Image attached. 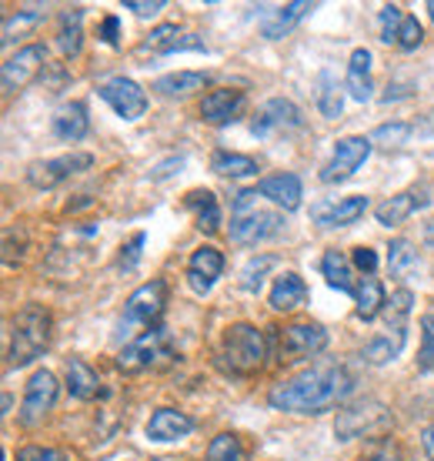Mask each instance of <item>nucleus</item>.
<instances>
[{
	"label": "nucleus",
	"mask_w": 434,
	"mask_h": 461,
	"mask_svg": "<svg viewBox=\"0 0 434 461\" xmlns=\"http://www.w3.org/2000/svg\"><path fill=\"white\" fill-rule=\"evenodd\" d=\"M355 392V378L348 375V368L321 361L314 368L301 371L291 381H281L271 388L267 402L277 411H294V415H318L328 411L334 404H341L348 394Z\"/></svg>",
	"instance_id": "1"
},
{
	"label": "nucleus",
	"mask_w": 434,
	"mask_h": 461,
	"mask_svg": "<svg viewBox=\"0 0 434 461\" xmlns=\"http://www.w3.org/2000/svg\"><path fill=\"white\" fill-rule=\"evenodd\" d=\"M50 314L41 304H23L21 312L14 314L11 321V348H7V361L14 368L31 365L41 351H47L50 345Z\"/></svg>",
	"instance_id": "2"
},
{
	"label": "nucleus",
	"mask_w": 434,
	"mask_h": 461,
	"mask_svg": "<svg viewBox=\"0 0 434 461\" xmlns=\"http://www.w3.org/2000/svg\"><path fill=\"white\" fill-rule=\"evenodd\" d=\"M411 291H394L384 304V331L371 338L365 348V357L371 365H388L404 351V338H408V318H411Z\"/></svg>",
	"instance_id": "3"
},
{
	"label": "nucleus",
	"mask_w": 434,
	"mask_h": 461,
	"mask_svg": "<svg viewBox=\"0 0 434 461\" xmlns=\"http://www.w3.org/2000/svg\"><path fill=\"white\" fill-rule=\"evenodd\" d=\"M277 230H281V214L258 208V187L254 191H240L234 197V218H231V230H228L231 241L251 248V244L271 238Z\"/></svg>",
	"instance_id": "4"
},
{
	"label": "nucleus",
	"mask_w": 434,
	"mask_h": 461,
	"mask_svg": "<svg viewBox=\"0 0 434 461\" xmlns=\"http://www.w3.org/2000/svg\"><path fill=\"white\" fill-rule=\"evenodd\" d=\"M391 428V411L375 398H365V402L344 404L338 411V421H334V435L341 441L351 438H375V435H384Z\"/></svg>",
	"instance_id": "5"
},
{
	"label": "nucleus",
	"mask_w": 434,
	"mask_h": 461,
	"mask_svg": "<svg viewBox=\"0 0 434 461\" xmlns=\"http://www.w3.org/2000/svg\"><path fill=\"white\" fill-rule=\"evenodd\" d=\"M267 345L264 335L254 324H231L228 335H224V361L234 375H254L261 371Z\"/></svg>",
	"instance_id": "6"
},
{
	"label": "nucleus",
	"mask_w": 434,
	"mask_h": 461,
	"mask_svg": "<svg viewBox=\"0 0 434 461\" xmlns=\"http://www.w3.org/2000/svg\"><path fill=\"white\" fill-rule=\"evenodd\" d=\"M164 304H167V285L164 281H148L140 285L124 304V318L117 324V338H131L134 328H150L164 314Z\"/></svg>",
	"instance_id": "7"
},
{
	"label": "nucleus",
	"mask_w": 434,
	"mask_h": 461,
	"mask_svg": "<svg viewBox=\"0 0 434 461\" xmlns=\"http://www.w3.org/2000/svg\"><path fill=\"white\" fill-rule=\"evenodd\" d=\"M160 357H171V335L164 328H150L140 338H134L131 345L121 351L117 368L121 371H144L154 368Z\"/></svg>",
	"instance_id": "8"
},
{
	"label": "nucleus",
	"mask_w": 434,
	"mask_h": 461,
	"mask_svg": "<svg viewBox=\"0 0 434 461\" xmlns=\"http://www.w3.org/2000/svg\"><path fill=\"white\" fill-rule=\"evenodd\" d=\"M58 392L60 384L54 378V371H34L31 381H27V392H23V404H21V425L34 428L47 418V411L58 404Z\"/></svg>",
	"instance_id": "9"
},
{
	"label": "nucleus",
	"mask_w": 434,
	"mask_h": 461,
	"mask_svg": "<svg viewBox=\"0 0 434 461\" xmlns=\"http://www.w3.org/2000/svg\"><path fill=\"white\" fill-rule=\"evenodd\" d=\"M94 164L91 154H84V150H70V154H60V158H50V161H37L27 167V181L34 187H58L64 185L68 177H74V174L87 171Z\"/></svg>",
	"instance_id": "10"
},
{
	"label": "nucleus",
	"mask_w": 434,
	"mask_h": 461,
	"mask_svg": "<svg viewBox=\"0 0 434 461\" xmlns=\"http://www.w3.org/2000/svg\"><path fill=\"white\" fill-rule=\"evenodd\" d=\"M371 154V138H344L338 140L331 161L321 167V181L324 185H338V181H348L351 174L367 161Z\"/></svg>",
	"instance_id": "11"
},
{
	"label": "nucleus",
	"mask_w": 434,
	"mask_h": 461,
	"mask_svg": "<svg viewBox=\"0 0 434 461\" xmlns=\"http://www.w3.org/2000/svg\"><path fill=\"white\" fill-rule=\"evenodd\" d=\"M97 94H101L104 101L114 107L124 121H138V117H144V111H148V94L140 91V84H134L131 77H111V81H104L101 87H97Z\"/></svg>",
	"instance_id": "12"
},
{
	"label": "nucleus",
	"mask_w": 434,
	"mask_h": 461,
	"mask_svg": "<svg viewBox=\"0 0 434 461\" xmlns=\"http://www.w3.org/2000/svg\"><path fill=\"white\" fill-rule=\"evenodd\" d=\"M328 348V331L321 324H287L281 331V357L285 361H301L314 357Z\"/></svg>",
	"instance_id": "13"
},
{
	"label": "nucleus",
	"mask_w": 434,
	"mask_h": 461,
	"mask_svg": "<svg viewBox=\"0 0 434 461\" xmlns=\"http://www.w3.org/2000/svg\"><path fill=\"white\" fill-rule=\"evenodd\" d=\"M301 127V111L285 97H275L254 114L251 134L254 138H271V134H285V131H297Z\"/></svg>",
	"instance_id": "14"
},
{
	"label": "nucleus",
	"mask_w": 434,
	"mask_h": 461,
	"mask_svg": "<svg viewBox=\"0 0 434 461\" xmlns=\"http://www.w3.org/2000/svg\"><path fill=\"white\" fill-rule=\"evenodd\" d=\"M44 70V47H21L14 58L4 60V94H17Z\"/></svg>",
	"instance_id": "15"
},
{
	"label": "nucleus",
	"mask_w": 434,
	"mask_h": 461,
	"mask_svg": "<svg viewBox=\"0 0 434 461\" xmlns=\"http://www.w3.org/2000/svg\"><path fill=\"white\" fill-rule=\"evenodd\" d=\"M365 211H367V197L355 194V197H341V201H321V204L311 208V218L321 228H348L357 218H365Z\"/></svg>",
	"instance_id": "16"
},
{
	"label": "nucleus",
	"mask_w": 434,
	"mask_h": 461,
	"mask_svg": "<svg viewBox=\"0 0 434 461\" xmlns=\"http://www.w3.org/2000/svg\"><path fill=\"white\" fill-rule=\"evenodd\" d=\"M174 50H204V41L194 34H177L174 23H160L158 31H150V37L138 47V58H158V54H174Z\"/></svg>",
	"instance_id": "17"
},
{
	"label": "nucleus",
	"mask_w": 434,
	"mask_h": 461,
	"mask_svg": "<svg viewBox=\"0 0 434 461\" xmlns=\"http://www.w3.org/2000/svg\"><path fill=\"white\" fill-rule=\"evenodd\" d=\"M221 271H224V254L217 251V248H211V244H204V248H197V251L191 254V265H187V281H191V288H194V291L207 294V291H211V285L221 277Z\"/></svg>",
	"instance_id": "18"
},
{
	"label": "nucleus",
	"mask_w": 434,
	"mask_h": 461,
	"mask_svg": "<svg viewBox=\"0 0 434 461\" xmlns=\"http://www.w3.org/2000/svg\"><path fill=\"white\" fill-rule=\"evenodd\" d=\"M240 107H244V91L238 87H221V91H211L204 97V104H201V117H204L207 124H231V121H238Z\"/></svg>",
	"instance_id": "19"
},
{
	"label": "nucleus",
	"mask_w": 434,
	"mask_h": 461,
	"mask_svg": "<svg viewBox=\"0 0 434 461\" xmlns=\"http://www.w3.org/2000/svg\"><path fill=\"white\" fill-rule=\"evenodd\" d=\"M194 431L191 415H184L177 408H158L148 421V438L150 441H181Z\"/></svg>",
	"instance_id": "20"
},
{
	"label": "nucleus",
	"mask_w": 434,
	"mask_h": 461,
	"mask_svg": "<svg viewBox=\"0 0 434 461\" xmlns=\"http://www.w3.org/2000/svg\"><path fill=\"white\" fill-rule=\"evenodd\" d=\"M258 194L275 201L277 208L294 211L301 204L304 191H301V177L297 174H275V177H264L261 185H258Z\"/></svg>",
	"instance_id": "21"
},
{
	"label": "nucleus",
	"mask_w": 434,
	"mask_h": 461,
	"mask_svg": "<svg viewBox=\"0 0 434 461\" xmlns=\"http://www.w3.org/2000/svg\"><path fill=\"white\" fill-rule=\"evenodd\" d=\"M311 11V4H304V0H294V4H281V7H267V11L261 14V34L267 37V41H277V37H285L291 27H294L304 14Z\"/></svg>",
	"instance_id": "22"
},
{
	"label": "nucleus",
	"mask_w": 434,
	"mask_h": 461,
	"mask_svg": "<svg viewBox=\"0 0 434 461\" xmlns=\"http://www.w3.org/2000/svg\"><path fill=\"white\" fill-rule=\"evenodd\" d=\"M344 87H348V94H351L355 101H361V104L371 97L375 84H371V50H367V47H355V50H351Z\"/></svg>",
	"instance_id": "23"
},
{
	"label": "nucleus",
	"mask_w": 434,
	"mask_h": 461,
	"mask_svg": "<svg viewBox=\"0 0 434 461\" xmlns=\"http://www.w3.org/2000/svg\"><path fill=\"white\" fill-rule=\"evenodd\" d=\"M87 131H91V117H87V107L80 101H70L54 114V138L77 144V140L87 138Z\"/></svg>",
	"instance_id": "24"
},
{
	"label": "nucleus",
	"mask_w": 434,
	"mask_h": 461,
	"mask_svg": "<svg viewBox=\"0 0 434 461\" xmlns=\"http://www.w3.org/2000/svg\"><path fill=\"white\" fill-rule=\"evenodd\" d=\"M424 204H428V197L414 194V191H404V194H394V197H388L384 204H377L375 218H377V224H384V228H394V224L408 221L414 211L424 208Z\"/></svg>",
	"instance_id": "25"
},
{
	"label": "nucleus",
	"mask_w": 434,
	"mask_h": 461,
	"mask_svg": "<svg viewBox=\"0 0 434 461\" xmlns=\"http://www.w3.org/2000/svg\"><path fill=\"white\" fill-rule=\"evenodd\" d=\"M304 298H308V285L294 271H285L271 288V308L275 312H294L297 304H304Z\"/></svg>",
	"instance_id": "26"
},
{
	"label": "nucleus",
	"mask_w": 434,
	"mask_h": 461,
	"mask_svg": "<svg viewBox=\"0 0 434 461\" xmlns=\"http://www.w3.org/2000/svg\"><path fill=\"white\" fill-rule=\"evenodd\" d=\"M184 208L194 211L197 228L204 230V234H214L221 228V204H217V197L211 191H187L184 194Z\"/></svg>",
	"instance_id": "27"
},
{
	"label": "nucleus",
	"mask_w": 434,
	"mask_h": 461,
	"mask_svg": "<svg viewBox=\"0 0 434 461\" xmlns=\"http://www.w3.org/2000/svg\"><path fill=\"white\" fill-rule=\"evenodd\" d=\"M80 44H84V7H68L60 14L58 50L64 58H77Z\"/></svg>",
	"instance_id": "28"
},
{
	"label": "nucleus",
	"mask_w": 434,
	"mask_h": 461,
	"mask_svg": "<svg viewBox=\"0 0 434 461\" xmlns=\"http://www.w3.org/2000/svg\"><path fill=\"white\" fill-rule=\"evenodd\" d=\"M355 301H357V318H365V321H375L377 314L384 312V288H381V281L375 275H365L357 277V291H355Z\"/></svg>",
	"instance_id": "29"
},
{
	"label": "nucleus",
	"mask_w": 434,
	"mask_h": 461,
	"mask_svg": "<svg viewBox=\"0 0 434 461\" xmlns=\"http://www.w3.org/2000/svg\"><path fill=\"white\" fill-rule=\"evenodd\" d=\"M321 271H324V277H328V285H331V288H338V291H344V294H351V298H355V291H357L355 271H351V261H348L341 251L324 254V258H321Z\"/></svg>",
	"instance_id": "30"
},
{
	"label": "nucleus",
	"mask_w": 434,
	"mask_h": 461,
	"mask_svg": "<svg viewBox=\"0 0 434 461\" xmlns=\"http://www.w3.org/2000/svg\"><path fill=\"white\" fill-rule=\"evenodd\" d=\"M207 84V74L201 70H177V74H167V77H158L154 81V91L160 97H187L191 91H201Z\"/></svg>",
	"instance_id": "31"
},
{
	"label": "nucleus",
	"mask_w": 434,
	"mask_h": 461,
	"mask_svg": "<svg viewBox=\"0 0 434 461\" xmlns=\"http://www.w3.org/2000/svg\"><path fill=\"white\" fill-rule=\"evenodd\" d=\"M97 371L87 365V361H80V357H70L68 361V392L74 394V398H80V402H87V398H94L97 394Z\"/></svg>",
	"instance_id": "32"
},
{
	"label": "nucleus",
	"mask_w": 434,
	"mask_h": 461,
	"mask_svg": "<svg viewBox=\"0 0 434 461\" xmlns=\"http://www.w3.org/2000/svg\"><path fill=\"white\" fill-rule=\"evenodd\" d=\"M41 23H44V7H23V11L4 17V44H14L21 37L34 34Z\"/></svg>",
	"instance_id": "33"
},
{
	"label": "nucleus",
	"mask_w": 434,
	"mask_h": 461,
	"mask_svg": "<svg viewBox=\"0 0 434 461\" xmlns=\"http://www.w3.org/2000/svg\"><path fill=\"white\" fill-rule=\"evenodd\" d=\"M314 101H318V111L324 117H338L344 111V94L341 84L334 77L331 70H321L318 77V91H314Z\"/></svg>",
	"instance_id": "34"
},
{
	"label": "nucleus",
	"mask_w": 434,
	"mask_h": 461,
	"mask_svg": "<svg viewBox=\"0 0 434 461\" xmlns=\"http://www.w3.org/2000/svg\"><path fill=\"white\" fill-rule=\"evenodd\" d=\"M211 171L221 174V177H248V174H258V161L248 158V154L217 150L214 158H211Z\"/></svg>",
	"instance_id": "35"
},
{
	"label": "nucleus",
	"mask_w": 434,
	"mask_h": 461,
	"mask_svg": "<svg viewBox=\"0 0 434 461\" xmlns=\"http://www.w3.org/2000/svg\"><path fill=\"white\" fill-rule=\"evenodd\" d=\"M204 461H248V448H244V441H240L238 435L224 431V435H217V438L207 445Z\"/></svg>",
	"instance_id": "36"
},
{
	"label": "nucleus",
	"mask_w": 434,
	"mask_h": 461,
	"mask_svg": "<svg viewBox=\"0 0 434 461\" xmlns=\"http://www.w3.org/2000/svg\"><path fill=\"white\" fill-rule=\"evenodd\" d=\"M414 265H418V251H414V244L404 241V238L391 241V248H388V267H391V275H394V277H404Z\"/></svg>",
	"instance_id": "37"
},
{
	"label": "nucleus",
	"mask_w": 434,
	"mask_h": 461,
	"mask_svg": "<svg viewBox=\"0 0 434 461\" xmlns=\"http://www.w3.org/2000/svg\"><path fill=\"white\" fill-rule=\"evenodd\" d=\"M267 267H275V258L271 254H261V258H251L244 271H240V288L244 291H258L264 285V275H267Z\"/></svg>",
	"instance_id": "38"
},
{
	"label": "nucleus",
	"mask_w": 434,
	"mask_h": 461,
	"mask_svg": "<svg viewBox=\"0 0 434 461\" xmlns=\"http://www.w3.org/2000/svg\"><path fill=\"white\" fill-rule=\"evenodd\" d=\"M404 17H408V14L401 11L398 4H384V7H381V41H384V44H394V41H398V31H401V23H404Z\"/></svg>",
	"instance_id": "39"
},
{
	"label": "nucleus",
	"mask_w": 434,
	"mask_h": 461,
	"mask_svg": "<svg viewBox=\"0 0 434 461\" xmlns=\"http://www.w3.org/2000/svg\"><path fill=\"white\" fill-rule=\"evenodd\" d=\"M411 138V124H381L375 131V134H371V144H381V148H398V144H404V140Z\"/></svg>",
	"instance_id": "40"
},
{
	"label": "nucleus",
	"mask_w": 434,
	"mask_h": 461,
	"mask_svg": "<svg viewBox=\"0 0 434 461\" xmlns=\"http://www.w3.org/2000/svg\"><path fill=\"white\" fill-rule=\"evenodd\" d=\"M418 368L431 371L434 368V314L421 318V355H418Z\"/></svg>",
	"instance_id": "41"
},
{
	"label": "nucleus",
	"mask_w": 434,
	"mask_h": 461,
	"mask_svg": "<svg viewBox=\"0 0 434 461\" xmlns=\"http://www.w3.org/2000/svg\"><path fill=\"white\" fill-rule=\"evenodd\" d=\"M424 41V31H421V23H418V17H404V23H401V31H398V41L394 44L401 47V50H414V47H421Z\"/></svg>",
	"instance_id": "42"
},
{
	"label": "nucleus",
	"mask_w": 434,
	"mask_h": 461,
	"mask_svg": "<svg viewBox=\"0 0 434 461\" xmlns=\"http://www.w3.org/2000/svg\"><path fill=\"white\" fill-rule=\"evenodd\" d=\"M17 461H68V455L58 448H41V445H31V448L17 451Z\"/></svg>",
	"instance_id": "43"
},
{
	"label": "nucleus",
	"mask_w": 434,
	"mask_h": 461,
	"mask_svg": "<svg viewBox=\"0 0 434 461\" xmlns=\"http://www.w3.org/2000/svg\"><path fill=\"white\" fill-rule=\"evenodd\" d=\"M127 11H134L138 17H154V14H160L164 7H167V0H124Z\"/></svg>",
	"instance_id": "44"
},
{
	"label": "nucleus",
	"mask_w": 434,
	"mask_h": 461,
	"mask_svg": "<svg viewBox=\"0 0 434 461\" xmlns=\"http://www.w3.org/2000/svg\"><path fill=\"white\" fill-rule=\"evenodd\" d=\"M355 267L361 271V275H375L377 271V251H371V248H355Z\"/></svg>",
	"instance_id": "45"
},
{
	"label": "nucleus",
	"mask_w": 434,
	"mask_h": 461,
	"mask_svg": "<svg viewBox=\"0 0 434 461\" xmlns=\"http://www.w3.org/2000/svg\"><path fill=\"white\" fill-rule=\"evenodd\" d=\"M140 248H144V234H134V238H131V244L124 248V254H121V267H124V271H131V267L138 265Z\"/></svg>",
	"instance_id": "46"
},
{
	"label": "nucleus",
	"mask_w": 434,
	"mask_h": 461,
	"mask_svg": "<svg viewBox=\"0 0 434 461\" xmlns=\"http://www.w3.org/2000/svg\"><path fill=\"white\" fill-rule=\"evenodd\" d=\"M117 31H121V23H117V17H104V23H101V41L104 44H111V47H117Z\"/></svg>",
	"instance_id": "47"
},
{
	"label": "nucleus",
	"mask_w": 434,
	"mask_h": 461,
	"mask_svg": "<svg viewBox=\"0 0 434 461\" xmlns=\"http://www.w3.org/2000/svg\"><path fill=\"white\" fill-rule=\"evenodd\" d=\"M361 461H401V451H398V445H381V448H375Z\"/></svg>",
	"instance_id": "48"
},
{
	"label": "nucleus",
	"mask_w": 434,
	"mask_h": 461,
	"mask_svg": "<svg viewBox=\"0 0 434 461\" xmlns=\"http://www.w3.org/2000/svg\"><path fill=\"white\" fill-rule=\"evenodd\" d=\"M421 448H424V455L434 461V421L421 431Z\"/></svg>",
	"instance_id": "49"
},
{
	"label": "nucleus",
	"mask_w": 434,
	"mask_h": 461,
	"mask_svg": "<svg viewBox=\"0 0 434 461\" xmlns=\"http://www.w3.org/2000/svg\"><path fill=\"white\" fill-rule=\"evenodd\" d=\"M428 14H431V21H434V0H428Z\"/></svg>",
	"instance_id": "50"
}]
</instances>
